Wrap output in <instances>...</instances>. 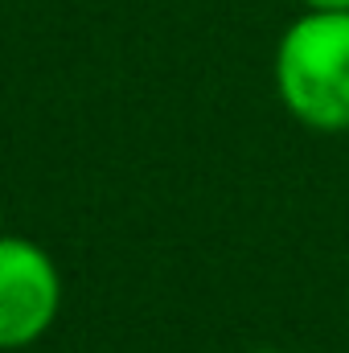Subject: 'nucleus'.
<instances>
[{
	"label": "nucleus",
	"mask_w": 349,
	"mask_h": 353,
	"mask_svg": "<svg viewBox=\"0 0 349 353\" xmlns=\"http://www.w3.org/2000/svg\"><path fill=\"white\" fill-rule=\"evenodd\" d=\"M275 94L308 132H349V12H300L275 46Z\"/></svg>",
	"instance_id": "f257e3e1"
},
{
	"label": "nucleus",
	"mask_w": 349,
	"mask_h": 353,
	"mask_svg": "<svg viewBox=\"0 0 349 353\" xmlns=\"http://www.w3.org/2000/svg\"><path fill=\"white\" fill-rule=\"evenodd\" d=\"M62 308V271L54 255L21 234H0V353L41 341Z\"/></svg>",
	"instance_id": "f03ea898"
},
{
	"label": "nucleus",
	"mask_w": 349,
	"mask_h": 353,
	"mask_svg": "<svg viewBox=\"0 0 349 353\" xmlns=\"http://www.w3.org/2000/svg\"><path fill=\"white\" fill-rule=\"evenodd\" d=\"M304 12H349V0H300Z\"/></svg>",
	"instance_id": "7ed1b4c3"
},
{
	"label": "nucleus",
	"mask_w": 349,
	"mask_h": 353,
	"mask_svg": "<svg viewBox=\"0 0 349 353\" xmlns=\"http://www.w3.org/2000/svg\"><path fill=\"white\" fill-rule=\"evenodd\" d=\"M251 353H283V350H251Z\"/></svg>",
	"instance_id": "20e7f679"
},
{
	"label": "nucleus",
	"mask_w": 349,
	"mask_h": 353,
	"mask_svg": "<svg viewBox=\"0 0 349 353\" xmlns=\"http://www.w3.org/2000/svg\"><path fill=\"white\" fill-rule=\"evenodd\" d=\"M0 234H4V210H0Z\"/></svg>",
	"instance_id": "39448f33"
}]
</instances>
